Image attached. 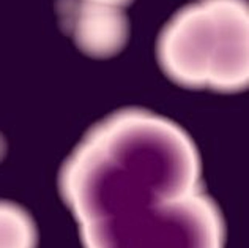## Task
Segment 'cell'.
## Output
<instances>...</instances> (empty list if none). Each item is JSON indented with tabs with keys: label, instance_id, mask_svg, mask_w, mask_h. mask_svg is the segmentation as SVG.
Here are the masks:
<instances>
[{
	"label": "cell",
	"instance_id": "cell-4",
	"mask_svg": "<svg viewBox=\"0 0 249 248\" xmlns=\"http://www.w3.org/2000/svg\"><path fill=\"white\" fill-rule=\"evenodd\" d=\"M84 2L96 3L103 6H114V8H123V6H126L128 3L133 2V0H84Z\"/></svg>",
	"mask_w": 249,
	"mask_h": 248
},
{
	"label": "cell",
	"instance_id": "cell-1",
	"mask_svg": "<svg viewBox=\"0 0 249 248\" xmlns=\"http://www.w3.org/2000/svg\"><path fill=\"white\" fill-rule=\"evenodd\" d=\"M58 188L84 248H224L193 138L152 111L95 123L63 163Z\"/></svg>",
	"mask_w": 249,
	"mask_h": 248
},
{
	"label": "cell",
	"instance_id": "cell-2",
	"mask_svg": "<svg viewBox=\"0 0 249 248\" xmlns=\"http://www.w3.org/2000/svg\"><path fill=\"white\" fill-rule=\"evenodd\" d=\"M246 0H200L183 6L161 30L156 57L170 81L188 89L248 87Z\"/></svg>",
	"mask_w": 249,
	"mask_h": 248
},
{
	"label": "cell",
	"instance_id": "cell-3",
	"mask_svg": "<svg viewBox=\"0 0 249 248\" xmlns=\"http://www.w3.org/2000/svg\"><path fill=\"white\" fill-rule=\"evenodd\" d=\"M38 229L32 215L16 202L0 199V248H36Z\"/></svg>",
	"mask_w": 249,
	"mask_h": 248
}]
</instances>
